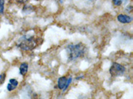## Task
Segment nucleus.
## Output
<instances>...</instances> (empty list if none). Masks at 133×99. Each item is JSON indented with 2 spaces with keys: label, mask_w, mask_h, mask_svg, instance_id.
Returning a JSON list of instances; mask_svg holds the SVG:
<instances>
[{
  "label": "nucleus",
  "mask_w": 133,
  "mask_h": 99,
  "mask_svg": "<svg viewBox=\"0 0 133 99\" xmlns=\"http://www.w3.org/2000/svg\"><path fill=\"white\" fill-rule=\"evenodd\" d=\"M86 46L82 43L77 44H70L66 47L69 60L73 61L85 56L86 52Z\"/></svg>",
  "instance_id": "obj_1"
},
{
  "label": "nucleus",
  "mask_w": 133,
  "mask_h": 99,
  "mask_svg": "<svg viewBox=\"0 0 133 99\" xmlns=\"http://www.w3.org/2000/svg\"><path fill=\"white\" fill-rule=\"evenodd\" d=\"M37 40L33 36L26 37L23 36L20 41L18 46L23 50H32L36 47Z\"/></svg>",
  "instance_id": "obj_2"
},
{
  "label": "nucleus",
  "mask_w": 133,
  "mask_h": 99,
  "mask_svg": "<svg viewBox=\"0 0 133 99\" xmlns=\"http://www.w3.org/2000/svg\"><path fill=\"white\" fill-rule=\"evenodd\" d=\"M125 68L118 63H113L109 69L110 75L113 77H116L123 75L125 72Z\"/></svg>",
  "instance_id": "obj_3"
},
{
  "label": "nucleus",
  "mask_w": 133,
  "mask_h": 99,
  "mask_svg": "<svg viewBox=\"0 0 133 99\" xmlns=\"http://www.w3.org/2000/svg\"><path fill=\"white\" fill-rule=\"evenodd\" d=\"M117 19L121 23H130L132 21V19L130 16L127 15H123V14L118 15Z\"/></svg>",
  "instance_id": "obj_4"
},
{
  "label": "nucleus",
  "mask_w": 133,
  "mask_h": 99,
  "mask_svg": "<svg viewBox=\"0 0 133 99\" xmlns=\"http://www.w3.org/2000/svg\"><path fill=\"white\" fill-rule=\"evenodd\" d=\"M18 85V81L15 79H11L9 80V83L8 85V90L9 91H12L14 89H16V87Z\"/></svg>",
  "instance_id": "obj_5"
},
{
  "label": "nucleus",
  "mask_w": 133,
  "mask_h": 99,
  "mask_svg": "<svg viewBox=\"0 0 133 99\" xmlns=\"http://www.w3.org/2000/svg\"><path fill=\"white\" fill-rule=\"evenodd\" d=\"M66 81H67V79L65 77H61L60 78L58 79V82H57V85L58 87H59V89H63L65 88V85L66 84Z\"/></svg>",
  "instance_id": "obj_6"
},
{
  "label": "nucleus",
  "mask_w": 133,
  "mask_h": 99,
  "mask_svg": "<svg viewBox=\"0 0 133 99\" xmlns=\"http://www.w3.org/2000/svg\"><path fill=\"white\" fill-rule=\"evenodd\" d=\"M28 71V64L26 63H23L20 65L19 71L21 75H25Z\"/></svg>",
  "instance_id": "obj_7"
},
{
  "label": "nucleus",
  "mask_w": 133,
  "mask_h": 99,
  "mask_svg": "<svg viewBox=\"0 0 133 99\" xmlns=\"http://www.w3.org/2000/svg\"><path fill=\"white\" fill-rule=\"evenodd\" d=\"M112 2H113V4L115 6H120L123 3H125L127 0H113Z\"/></svg>",
  "instance_id": "obj_8"
},
{
  "label": "nucleus",
  "mask_w": 133,
  "mask_h": 99,
  "mask_svg": "<svg viewBox=\"0 0 133 99\" xmlns=\"http://www.w3.org/2000/svg\"><path fill=\"white\" fill-rule=\"evenodd\" d=\"M4 0H0V14H2L4 11Z\"/></svg>",
  "instance_id": "obj_9"
},
{
  "label": "nucleus",
  "mask_w": 133,
  "mask_h": 99,
  "mask_svg": "<svg viewBox=\"0 0 133 99\" xmlns=\"http://www.w3.org/2000/svg\"><path fill=\"white\" fill-rule=\"evenodd\" d=\"M71 81H72V78H71V77H69V78L68 79H67V81H66V85H65V88H64V89H63V91H65V90H66V89H68L69 86V85L71 84Z\"/></svg>",
  "instance_id": "obj_10"
},
{
  "label": "nucleus",
  "mask_w": 133,
  "mask_h": 99,
  "mask_svg": "<svg viewBox=\"0 0 133 99\" xmlns=\"http://www.w3.org/2000/svg\"><path fill=\"white\" fill-rule=\"evenodd\" d=\"M5 79V74L3 73L0 75V83H3Z\"/></svg>",
  "instance_id": "obj_11"
},
{
  "label": "nucleus",
  "mask_w": 133,
  "mask_h": 99,
  "mask_svg": "<svg viewBox=\"0 0 133 99\" xmlns=\"http://www.w3.org/2000/svg\"><path fill=\"white\" fill-rule=\"evenodd\" d=\"M16 1L20 3H25L28 2V0H16Z\"/></svg>",
  "instance_id": "obj_12"
},
{
  "label": "nucleus",
  "mask_w": 133,
  "mask_h": 99,
  "mask_svg": "<svg viewBox=\"0 0 133 99\" xmlns=\"http://www.w3.org/2000/svg\"><path fill=\"white\" fill-rule=\"evenodd\" d=\"M57 1L58 2H62L63 0H57Z\"/></svg>",
  "instance_id": "obj_13"
}]
</instances>
